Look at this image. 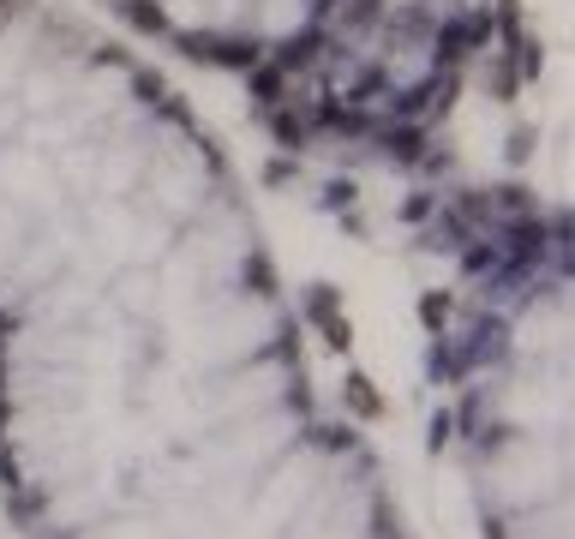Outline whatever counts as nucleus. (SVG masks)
<instances>
[{"label":"nucleus","instance_id":"nucleus-8","mask_svg":"<svg viewBox=\"0 0 575 539\" xmlns=\"http://www.w3.org/2000/svg\"><path fill=\"white\" fill-rule=\"evenodd\" d=\"M444 318H450V294H420V324L444 330Z\"/></svg>","mask_w":575,"mask_h":539},{"label":"nucleus","instance_id":"nucleus-4","mask_svg":"<svg viewBox=\"0 0 575 539\" xmlns=\"http://www.w3.org/2000/svg\"><path fill=\"white\" fill-rule=\"evenodd\" d=\"M348 408H354L360 420H378V414H384V402H378L372 378H348Z\"/></svg>","mask_w":575,"mask_h":539},{"label":"nucleus","instance_id":"nucleus-1","mask_svg":"<svg viewBox=\"0 0 575 539\" xmlns=\"http://www.w3.org/2000/svg\"><path fill=\"white\" fill-rule=\"evenodd\" d=\"M180 54L186 60H216V66H234V72H252L264 42L258 36H180Z\"/></svg>","mask_w":575,"mask_h":539},{"label":"nucleus","instance_id":"nucleus-3","mask_svg":"<svg viewBox=\"0 0 575 539\" xmlns=\"http://www.w3.org/2000/svg\"><path fill=\"white\" fill-rule=\"evenodd\" d=\"M282 90H288V72H282V66H252V96H258L264 108H276Z\"/></svg>","mask_w":575,"mask_h":539},{"label":"nucleus","instance_id":"nucleus-10","mask_svg":"<svg viewBox=\"0 0 575 539\" xmlns=\"http://www.w3.org/2000/svg\"><path fill=\"white\" fill-rule=\"evenodd\" d=\"M246 276H252V294H276V276H270V264H264V258H252V264H246Z\"/></svg>","mask_w":575,"mask_h":539},{"label":"nucleus","instance_id":"nucleus-7","mask_svg":"<svg viewBox=\"0 0 575 539\" xmlns=\"http://www.w3.org/2000/svg\"><path fill=\"white\" fill-rule=\"evenodd\" d=\"M120 12H126V24H138V30H162V6H150V0H126Z\"/></svg>","mask_w":575,"mask_h":539},{"label":"nucleus","instance_id":"nucleus-6","mask_svg":"<svg viewBox=\"0 0 575 539\" xmlns=\"http://www.w3.org/2000/svg\"><path fill=\"white\" fill-rule=\"evenodd\" d=\"M420 144H426L420 126H396L390 132V156H402V162H420Z\"/></svg>","mask_w":575,"mask_h":539},{"label":"nucleus","instance_id":"nucleus-12","mask_svg":"<svg viewBox=\"0 0 575 539\" xmlns=\"http://www.w3.org/2000/svg\"><path fill=\"white\" fill-rule=\"evenodd\" d=\"M528 150H534V132H528V126H522V132H516V138H510V156H516V162H522V156H528Z\"/></svg>","mask_w":575,"mask_h":539},{"label":"nucleus","instance_id":"nucleus-2","mask_svg":"<svg viewBox=\"0 0 575 539\" xmlns=\"http://www.w3.org/2000/svg\"><path fill=\"white\" fill-rule=\"evenodd\" d=\"M324 48H330V36H318V30H312V36H294L288 48H276V66H282V72L294 78V72H306V66H312V60H318Z\"/></svg>","mask_w":575,"mask_h":539},{"label":"nucleus","instance_id":"nucleus-9","mask_svg":"<svg viewBox=\"0 0 575 539\" xmlns=\"http://www.w3.org/2000/svg\"><path fill=\"white\" fill-rule=\"evenodd\" d=\"M498 204H504V210H540V204H534V192H528V186H516V180H510V186H498Z\"/></svg>","mask_w":575,"mask_h":539},{"label":"nucleus","instance_id":"nucleus-14","mask_svg":"<svg viewBox=\"0 0 575 539\" xmlns=\"http://www.w3.org/2000/svg\"><path fill=\"white\" fill-rule=\"evenodd\" d=\"M6 330H12V324H6V312H0V342H6Z\"/></svg>","mask_w":575,"mask_h":539},{"label":"nucleus","instance_id":"nucleus-5","mask_svg":"<svg viewBox=\"0 0 575 539\" xmlns=\"http://www.w3.org/2000/svg\"><path fill=\"white\" fill-rule=\"evenodd\" d=\"M270 132H276V144H288V150H300V144H306V126H300L288 108H276V114H270Z\"/></svg>","mask_w":575,"mask_h":539},{"label":"nucleus","instance_id":"nucleus-13","mask_svg":"<svg viewBox=\"0 0 575 539\" xmlns=\"http://www.w3.org/2000/svg\"><path fill=\"white\" fill-rule=\"evenodd\" d=\"M288 174H294V162H270V168H264L270 186H288Z\"/></svg>","mask_w":575,"mask_h":539},{"label":"nucleus","instance_id":"nucleus-11","mask_svg":"<svg viewBox=\"0 0 575 539\" xmlns=\"http://www.w3.org/2000/svg\"><path fill=\"white\" fill-rule=\"evenodd\" d=\"M132 84H138V96H150V102H156V96H162V78H156V72H138V78H132Z\"/></svg>","mask_w":575,"mask_h":539}]
</instances>
